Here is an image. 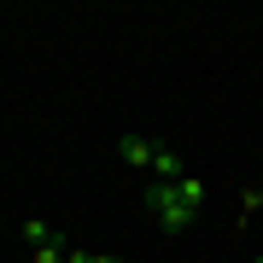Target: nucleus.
<instances>
[{
	"label": "nucleus",
	"mask_w": 263,
	"mask_h": 263,
	"mask_svg": "<svg viewBox=\"0 0 263 263\" xmlns=\"http://www.w3.org/2000/svg\"><path fill=\"white\" fill-rule=\"evenodd\" d=\"M146 205H152V216H158L170 234H181V228H187L193 216H199V211H187V205H181L176 181H146Z\"/></svg>",
	"instance_id": "1"
},
{
	"label": "nucleus",
	"mask_w": 263,
	"mask_h": 263,
	"mask_svg": "<svg viewBox=\"0 0 263 263\" xmlns=\"http://www.w3.org/2000/svg\"><path fill=\"white\" fill-rule=\"evenodd\" d=\"M123 164H152V158H158V146H152V141H141V135H123Z\"/></svg>",
	"instance_id": "2"
},
{
	"label": "nucleus",
	"mask_w": 263,
	"mask_h": 263,
	"mask_svg": "<svg viewBox=\"0 0 263 263\" xmlns=\"http://www.w3.org/2000/svg\"><path fill=\"white\" fill-rule=\"evenodd\" d=\"M181 176H187V170H181V158H176L170 146H158V158H152V181H181Z\"/></svg>",
	"instance_id": "3"
},
{
	"label": "nucleus",
	"mask_w": 263,
	"mask_h": 263,
	"mask_svg": "<svg viewBox=\"0 0 263 263\" xmlns=\"http://www.w3.org/2000/svg\"><path fill=\"white\" fill-rule=\"evenodd\" d=\"M176 193H181V205H187V211L205 205V181H199V176H181V181H176Z\"/></svg>",
	"instance_id": "4"
},
{
	"label": "nucleus",
	"mask_w": 263,
	"mask_h": 263,
	"mask_svg": "<svg viewBox=\"0 0 263 263\" xmlns=\"http://www.w3.org/2000/svg\"><path fill=\"white\" fill-rule=\"evenodd\" d=\"M65 257H70L65 240H47V246H35V252H29V263H65Z\"/></svg>",
	"instance_id": "5"
},
{
	"label": "nucleus",
	"mask_w": 263,
	"mask_h": 263,
	"mask_svg": "<svg viewBox=\"0 0 263 263\" xmlns=\"http://www.w3.org/2000/svg\"><path fill=\"white\" fill-rule=\"evenodd\" d=\"M24 240H29V246H47V240H59V234H53L47 222H24Z\"/></svg>",
	"instance_id": "6"
},
{
	"label": "nucleus",
	"mask_w": 263,
	"mask_h": 263,
	"mask_svg": "<svg viewBox=\"0 0 263 263\" xmlns=\"http://www.w3.org/2000/svg\"><path fill=\"white\" fill-rule=\"evenodd\" d=\"M88 263H117V257H100V252H88Z\"/></svg>",
	"instance_id": "7"
},
{
	"label": "nucleus",
	"mask_w": 263,
	"mask_h": 263,
	"mask_svg": "<svg viewBox=\"0 0 263 263\" xmlns=\"http://www.w3.org/2000/svg\"><path fill=\"white\" fill-rule=\"evenodd\" d=\"M257 263H263V257H257Z\"/></svg>",
	"instance_id": "8"
}]
</instances>
